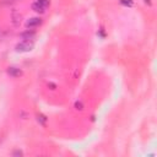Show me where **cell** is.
Masks as SVG:
<instances>
[{
	"label": "cell",
	"mask_w": 157,
	"mask_h": 157,
	"mask_svg": "<svg viewBox=\"0 0 157 157\" xmlns=\"http://www.w3.org/2000/svg\"><path fill=\"white\" fill-rule=\"evenodd\" d=\"M34 48V44L32 40H21L15 45V50L18 53H27L31 52Z\"/></svg>",
	"instance_id": "1"
},
{
	"label": "cell",
	"mask_w": 157,
	"mask_h": 157,
	"mask_svg": "<svg viewBox=\"0 0 157 157\" xmlns=\"http://www.w3.org/2000/svg\"><path fill=\"white\" fill-rule=\"evenodd\" d=\"M6 72L9 76L13 77V78H17V77H21L23 75V71L20 69V67H16V66H9L6 69Z\"/></svg>",
	"instance_id": "2"
},
{
	"label": "cell",
	"mask_w": 157,
	"mask_h": 157,
	"mask_svg": "<svg viewBox=\"0 0 157 157\" xmlns=\"http://www.w3.org/2000/svg\"><path fill=\"white\" fill-rule=\"evenodd\" d=\"M40 23H42V18H39V17H31V18H28V20L26 21L25 26H26V28L33 29V28L38 27Z\"/></svg>",
	"instance_id": "3"
},
{
	"label": "cell",
	"mask_w": 157,
	"mask_h": 157,
	"mask_svg": "<svg viewBox=\"0 0 157 157\" xmlns=\"http://www.w3.org/2000/svg\"><path fill=\"white\" fill-rule=\"evenodd\" d=\"M20 36H21V38H22L23 40H33V39L36 38V31L27 28V29H26L25 32H22Z\"/></svg>",
	"instance_id": "4"
},
{
	"label": "cell",
	"mask_w": 157,
	"mask_h": 157,
	"mask_svg": "<svg viewBox=\"0 0 157 157\" xmlns=\"http://www.w3.org/2000/svg\"><path fill=\"white\" fill-rule=\"evenodd\" d=\"M31 7H32V10L34 11V12H37V13H44L45 12V7H43L40 4H38L37 1L36 2H33L32 5H31Z\"/></svg>",
	"instance_id": "5"
},
{
	"label": "cell",
	"mask_w": 157,
	"mask_h": 157,
	"mask_svg": "<svg viewBox=\"0 0 157 157\" xmlns=\"http://www.w3.org/2000/svg\"><path fill=\"white\" fill-rule=\"evenodd\" d=\"M37 120H38V123H39L40 125H43V126L47 125V117H45V115H43V114H37Z\"/></svg>",
	"instance_id": "6"
},
{
	"label": "cell",
	"mask_w": 157,
	"mask_h": 157,
	"mask_svg": "<svg viewBox=\"0 0 157 157\" xmlns=\"http://www.w3.org/2000/svg\"><path fill=\"white\" fill-rule=\"evenodd\" d=\"M12 22H13V25H16V26L20 25V23H21V15L18 13L17 17H16V12H13V13H12Z\"/></svg>",
	"instance_id": "7"
},
{
	"label": "cell",
	"mask_w": 157,
	"mask_h": 157,
	"mask_svg": "<svg viewBox=\"0 0 157 157\" xmlns=\"http://www.w3.org/2000/svg\"><path fill=\"white\" fill-rule=\"evenodd\" d=\"M119 2L124 6H128V7H131L134 6V1L132 0H119Z\"/></svg>",
	"instance_id": "8"
},
{
	"label": "cell",
	"mask_w": 157,
	"mask_h": 157,
	"mask_svg": "<svg viewBox=\"0 0 157 157\" xmlns=\"http://www.w3.org/2000/svg\"><path fill=\"white\" fill-rule=\"evenodd\" d=\"M38 4H40L43 7H48L50 5V0H37Z\"/></svg>",
	"instance_id": "9"
},
{
	"label": "cell",
	"mask_w": 157,
	"mask_h": 157,
	"mask_svg": "<svg viewBox=\"0 0 157 157\" xmlns=\"http://www.w3.org/2000/svg\"><path fill=\"white\" fill-rule=\"evenodd\" d=\"M75 108H76L77 110H82V109H83V103H82L81 101H76V102H75Z\"/></svg>",
	"instance_id": "10"
},
{
	"label": "cell",
	"mask_w": 157,
	"mask_h": 157,
	"mask_svg": "<svg viewBox=\"0 0 157 157\" xmlns=\"http://www.w3.org/2000/svg\"><path fill=\"white\" fill-rule=\"evenodd\" d=\"M12 156H23V152L21 150H15L12 151Z\"/></svg>",
	"instance_id": "11"
},
{
	"label": "cell",
	"mask_w": 157,
	"mask_h": 157,
	"mask_svg": "<svg viewBox=\"0 0 157 157\" xmlns=\"http://www.w3.org/2000/svg\"><path fill=\"white\" fill-rule=\"evenodd\" d=\"M144 1H145V4H147V5H150V6L152 5V1H151V0H144Z\"/></svg>",
	"instance_id": "12"
}]
</instances>
